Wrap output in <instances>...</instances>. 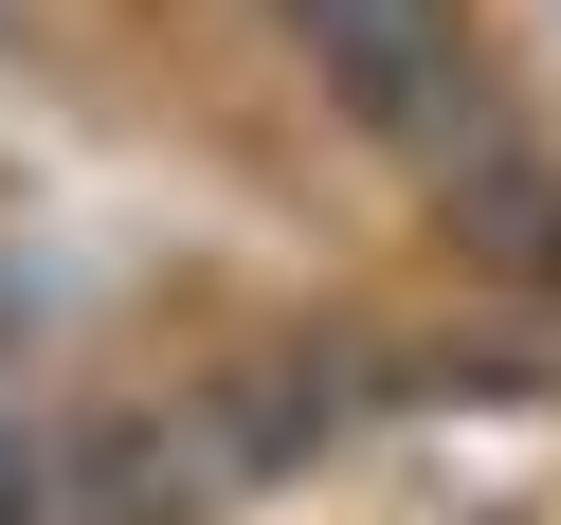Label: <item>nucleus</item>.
Wrapping results in <instances>:
<instances>
[{
  "label": "nucleus",
  "mask_w": 561,
  "mask_h": 525,
  "mask_svg": "<svg viewBox=\"0 0 561 525\" xmlns=\"http://www.w3.org/2000/svg\"><path fill=\"white\" fill-rule=\"evenodd\" d=\"M435 199H453V236H471L489 272H525V290H561V163L525 146V127H471V146L435 163Z\"/></svg>",
  "instance_id": "obj_2"
},
{
  "label": "nucleus",
  "mask_w": 561,
  "mask_h": 525,
  "mask_svg": "<svg viewBox=\"0 0 561 525\" xmlns=\"http://www.w3.org/2000/svg\"><path fill=\"white\" fill-rule=\"evenodd\" d=\"M272 19H290V55L327 73V110H344V127H380L416 182H435L471 127H507L489 55L453 37V0H272Z\"/></svg>",
  "instance_id": "obj_1"
}]
</instances>
